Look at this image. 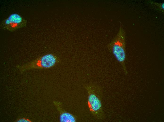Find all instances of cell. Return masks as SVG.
Returning <instances> with one entry per match:
<instances>
[{
	"mask_svg": "<svg viewBox=\"0 0 164 122\" xmlns=\"http://www.w3.org/2000/svg\"><path fill=\"white\" fill-rule=\"evenodd\" d=\"M16 122H31L29 119L25 118H20L16 120Z\"/></svg>",
	"mask_w": 164,
	"mask_h": 122,
	"instance_id": "7",
	"label": "cell"
},
{
	"mask_svg": "<svg viewBox=\"0 0 164 122\" xmlns=\"http://www.w3.org/2000/svg\"><path fill=\"white\" fill-rule=\"evenodd\" d=\"M27 23V20L20 15L13 13L1 22L0 27L3 30L13 32L25 26Z\"/></svg>",
	"mask_w": 164,
	"mask_h": 122,
	"instance_id": "4",
	"label": "cell"
},
{
	"mask_svg": "<svg viewBox=\"0 0 164 122\" xmlns=\"http://www.w3.org/2000/svg\"><path fill=\"white\" fill-rule=\"evenodd\" d=\"M161 11L164 12V3H158L156 2H152Z\"/></svg>",
	"mask_w": 164,
	"mask_h": 122,
	"instance_id": "6",
	"label": "cell"
},
{
	"mask_svg": "<svg viewBox=\"0 0 164 122\" xmlns=\"http://www.w3.org/2000/svg\"><path fill=\"white\" fill-rule=\"evenodd\" d=\"M53 103L60 113V122H76V118L74 115L66 111L62 108L61 103L57 101H54Z\"/></svg>",
	"mask_w": 164,
	"mask_h": 122,
	"instance_id": "5",
	"label": "cell"
},
{
	"mask_svg": "<svg viewBox=\"0 0 164 122\" xmlns=\"http://www.w3.org/2000/svg\"><path fill=\"white\" fill-rule=\"evenodd\" d=\"M60 58L56 55L49 53L37 58L29 63L16 67L22 72L25 70L31 69H44L53 67L59 63Z\"/></svg>",
	"mask_w": 164,
	"mask_h": 122,
	"instance_id": "3",
	"label": "cell"
},
{
	"mask_svg": "<svg viewBox=\"0 0 164 122\" xmlns=\"http://www.w3.org/2000/svg\"><path fill=\"white\" fill-rule=\"evenodd\" d=\"M123 25L121 23L117 34L108 44L107 47L121 65L124 72L127 74L125 63L126 57L125 32Z\"/></svg>",
	"mask_w": 164,
	"mask_h": 122,
	"instance_id": "2",
	"label": "cell"
},
{
	"mask_svg": "<svg viewBox=\"0 0 164 122\" xmlns=\"http://www.w3.org/2000/svg\"><path fill=\"white\" fill-rule=\"evenodd\" d=\"M88 94L87 103L89 111L96 120H101L106 117L102 103V88L94 84L90 83L85 86Z\"/></svg>",
	"mask_w": 164,
	"mask_h": 122,
	"instance_id": "1",
	"label": "cell"
}]
</instances>
